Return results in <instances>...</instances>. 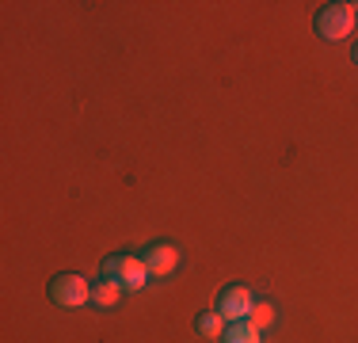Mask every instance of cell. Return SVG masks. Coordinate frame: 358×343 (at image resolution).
Wrapping results in <instances>:
<instances>
[{
	"label": "cell",
	"instance_id": "5b68a950",
	"mask_svg": "<svg viewBox=\"0 0 358 343\" xmlns=\"http://www.w3.org/2000/svg\"><path fill=\"white\" fill-rule=\"evenodd\" d=\"M145 267H149V274H168V271H176V263H179V252H176V244H152V248H145Z\"/></svg>",
	"mask_w": 358,
	"mask_h": 343
},
{
	"label": "cell",
	"instance_id": "3957f363",
	"mask_svg": "<svg viewBox=\"0 0 358 343\" xmlns=\"http://www.w3.org/2000/svg\"><path fill=\"white\" fill-rule=\"evenodd\" d=\"M50 298L65 309H76V305L92 302V282L84 279V274H57V279L50 282Z\"/></svg>",
	"mask_w": 358,
	"mask_h": 343
},
{
	"label": "cell",
	"instance_id": "277c9868",
	"mask_svg": "<svg viewBox=\"0 0 358 343\" xmlns=\"http://www.w3.org/2000/svg\"><path fill=\"white\" fill-rule=\"evenodd\" d=\"M252 305H255V302H252V294H248L244 286H225V290L217 294V305H214V309L225 316L229 324H236V321H248Z\"/></svg>",
	"mask_w": 358,
	"mask_h": 343
},
{
	"label": "cell",
	"instance_id": "52a82bcc",
	"mask_svg": "<svg viewBox=\"0 0 358 343\" xmlns=\"http://www.w3.org/2000/svg\"><path fill=\"white\" fill-rule=\"evenodd\" d=\"M194 332L206 340H221L225 336V316L217 313V309H210V313H199V321H194Z\"/></svg>",
	"mask_w": 358,
	"mask_h": 343
},
{
	"label": "cell",
	"instance_id": "6da1fadb",
	"mask_svg": "<svg viewBox=\"0 0 358 343\" xmlns=\"http://www.w3.org/2000/svg\"><path fill=\"white\" fill-rule=\"evenodd\" d=\"M355 27V4H324L317 12V34L328 42L347 38Z\"/></svg>",
	"mask_w": 358,
	"mask_h": 343
},
{
	"label": "cell",
	"instance_id": "9c48e42d",
	"mask_svg": "<svg viewBox=\"0 0 358 343\" xmlns=\"http://www.w3.org/2000/svg\"><path fill=\"white\" fill-rule=\"evenodd\" d=\"M248 324H252V328H271V324H275V305H271V302H255L252 305V313H248Z\"/></svg>",
	"mask_w": 358,
	"mask_h": 343
},
{
	"label": "cell",
	"instance_id": "8fae6325",
	"mask_svg": "<svg viewBox=\"0 0 358 343\" xmlns=\"http://www.w3.org/2000/svg\"><path fill=\"white\" fill-rule=\"evenodd\" d=\"M355 8H358V4H355Z\"/></svg>",
	"mask_w": 358,
	"mask_h": 343
},
{
	"label": "cell",
	"instance_id": "8992f818",
	"mask_svg": "<svg viewBox=\"0 0 358 343\" xmlns=\"http://www.w3.org/2000/svg\"><path fill=\"white\" fill-rule=\"evenodd\" d=\"M92 302H96L99 309L118 305V302H122V282H115V279H99V282H92Z\"/></svg>",
	"mask_w": 358,
	"mask_h": 343
},
{
	"label": "cell",
	"instance_id": "ba28073f",
	"mask_svg": "<svg viewBox=\"0 0 358 343\" xmlns=\"http://www.w3.org/2000/svg\"><path fill=\"white\" fill-rule=\"evenodd\" d=\"M221 343H259V328H252L248 321H236V324H229V328H225Z\"/></svg>",
	"mask_w": 358,
	"mask_h": 343
},
{
	"label": "cell",
	"instance_id": "30bf717a",
	"mask_svg": "<svg viewBox=\"0 0 358 343\" xmlns=\"http://www.w3.org/2000/svg\"><path fill=\"white\" fill-rule=\"evenodd\" d=\"M355 62H358V46H355Z\"/></svg>",
	"mask_w": 358,
	"mask_h": 343
},
{
	"label": "cell",
	"instance_id": "7a4b0ae2",
	"mask_svg": "<svg viewBox=\"0 0 358 343\" xmlns=\"http://www.w3.org/2000/svg\"><path fill=\"white\" fill-rule=\"evenodd\" d=\"M103 279L122 282V290H141L149 279V267L138 255H110V260H103Z\"/></svg>",
	"mask_w": 358,
	"mask_h": 343
}]
</instances>
